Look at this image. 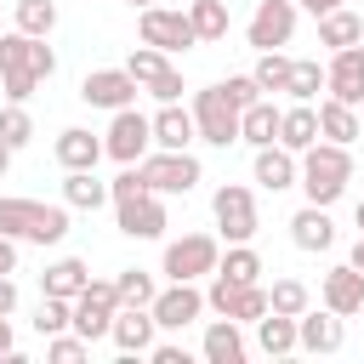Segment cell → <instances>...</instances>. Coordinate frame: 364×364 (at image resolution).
Returning a JSON list of instances; mask_svg holds the SVG:
<instances>
[{"instance_id":"6da1fadb","label":"cell","mask_w":364,"mask_h":364,"mask_svg":"<svg viewBox=\"0 0 364 364\" xmlns=\"http://www.w3.org/2000/svg\"><path fill=\"white\" fill-rule=\"evenodd\" d=\"M57 74V51L40 40V34H23V28H6L0 34V91L6 102H28L40 80Z\"/></svg>"},{"instance_id":"7a4b0ae2","label":"cell","mask_w":364,"mask_h":364,"mask_svg":"<svg viewBox=\"0 0 364 364\" xmlns=\"http://www.w3.org/2000/svg\"><path fill=\"white\" fill-rule=\"evenodd\" d=\"M347 182H353V154H347V142H313L307 154H301V176H296V188L307 193V205H336L341 193H347Z\"/></svg>"},{"instance_id":"3957f363","label":"cell","mask_w":364,"mask_h":364,"mask_svg":"<svg viewBox=\"0 0 364 364\" xmlns=\"http://www.w3.org/2000/svg\"><path fill=\"white\" fill-rule=\"evenodd\" d=\"M0 233L28 239V245H63V239H68V205H46V199H11V193H0Z\"/></svg>"},{"instance_id":"277c9868","label":"cell","mask_w":364,"mask_h":364,"mask_svg":"<svg viewBox=\"0 0 364 364\" xmlns=\"http://www.w3.org/2000/svg\"><path fill=\"white\" fill-rule=\"evenodd\" d=\"M239 114H245V108L222 91V80L205 85V91H193V125H199V142H210V148L239 142Z\"/></svg>"},{"instance_id":"5b68a950","label":"cell","mask_w":364,"mask_h":364,"mask_svg":"<svg viewBox=\"0 0 364 364\" xmlns=\"http://www.w3.org/2000/svg\"><path fill=\"white\" fill-rule=\"evenodd\" d=\"M210 210H216V233H222L228 245H250L256 228H262V216H256V193H250L245 182H222V188L210 193Z\"/></svg>"},{"instance_id":"8992f818","label":"cell","mask_w":364,"mask_h":364,"mask_svg":"<svg viewBox=\"0 0 364 364\" xmlns=\"http://www.w3.org/2000/svg\"><path fill=\"white\" fill-rule=\"evenodd\" d=\"M136 171L154 193H193L199 188V159L188 148H154V154L136 159Z\"/></svg>"},{"instance_id":"52a82bcc","label":"cell","mask_w":364,"mask_h":364,"mask_svg":"<svg viewBox=\"0 0 364 364\" xmlns=\"http://www.w3.org/2000/svg\"><path fill=\"white\" fill-rule=\"evenodd\" d=\"M125 68H131V80L148 91V97H159V102H176L188 85H182V68L171 63V51H159V46H142V51H131L125 57Z\"/></svg>"},{"instance_id":"ba28073f","label":"cell","mask_w":364,"mask_h":364,"mask_svg":"<svg viewBox=\"0 0 364 364\" xmlns=\"http://www.w3.org/2000/svg\"><path fill=\"white\" fill-rule=\"evenodd\" d=\"M222 262L216 233H182L165 245V279H210Z\"/></svg>"},{"instance_id":"9c48e42d","label":"cell","mask_w":364,"mask_h":364,"mask_svg":"<svg viewBox=\"0 0 364 364\" xmlns=\"http://www.w3.org/2000/svg\"><path fill=\"white\" fill-rule=\"evenodd\" d=\"M102 148H108V159H119V165H136V159L154 148V119H148V114H136V102H131V108H114Z\"/></svg>"},{"instance_id":"30bf717a","label":"cell","mask_w":364,"mask_h":364,"mask_svg":"<svg viewBox=\"0 0 364 364\" xmlns=\"http://www.w3.org/2000/svg\"><path fill=\"white\" fill-rule=\"evenodd\" d=\"M114 313H119L114 279H91V284L74 296V330H80L85 341H102V336L114 330Z\"/></svg>"},{"instance_id":"8fae6325","label":"cell","mask_w":364,"mask_h":364,"mask_svg":"<svg viewBox=\"0 0 364 364\" xmlns=\"http://www.w3.org/2000/svg\"><path fill=\"white\" fill-rule=\"evenodd\" d=\"M114 222H119L125 239H159V233H165V193L136 188V193L114 199Z\"/></svg>"},{"instance_id":"7c38bea8","label":"cell","mask_w":364,"mask_h":364,"mask_svg":"<svg viewBox=\"0 0 364 364\" xmlns=\"http://www.w3.org/2000/svg\"><path fill=\"white\" fill-rule=\"evenodd\" d=\"M296 0H256V11H250V23H245V40L256 46V51H279V46H290V34H296Z\"/></svg>"},{"instance_id":"4fadbf2b","label":"cell","mask_w":364,"mask_h":364,"mask_svg":"<svg viewBox=\"0 0 364 364\" xmlns=\"http://www.w3.org/2000/svg\"><path fill=\"white\" fill-rule=\"evenodd\" d=\"M136 28H142V46H159V51H188V46H199V34H193V23H188V11H165V6H142V17H136Z\"/></svg>"},{"instance_id":"5bb4252c","label":"cell","mask_w":364,"mask_h":364,"mask_svg":"<svg viewBox=\"0 0 364 364\" xmlns=\"http://www.w3.org/2000/svg\"><path fill=\"white\" fill-rule=\"evenodd\" d=\"M199 313H205V290H199V279H171V284L154 296V318H159V330H188Z\"/></svg>"},{"instance_id":"9a60e30c","label":"cell","mask_w":364,"mask_h":364,"mask_svg":"<svg viewBox=\"0 0 364 364\" xmlns=\"http://www.w3.org/2000/svg\"><path fill=\"white\" fill-rule=\"evenodd\" d=\"M324 97L364 108V46H341L324 63Z\"/></svg>"},{"instance_id":"2e32d148","label":"cell","mask_w":364,"mask_h":364,"mask_svg":"<svg viewBox=\"0 0 364 364\" xmlns=\"http://www.w3.org/2000/svg\"><path fill=\"white\" fill-rule=\"evenodd\" d=\"M136 91H142V85L131 80V68H91V74L80 80V97H85L91 108H108V114H114V108H131Z\"/></svg>"},{"instance_id":"e0dca14e","label":"cell","mask_w":364,"mask_h":364,"mask_svg":"<svg viewBox=\"0 0 364 364\" xmlns=\"http://www.w3.org/2000/svg\"><path fill=\"white\" fill-rule=\"evenodd\" d=\"M154 336H159V318H154V307H119V313H114V330H108V341H114L125 358L148 353V347H154Z\"/></svg>"},{"instance_id":"ac0fdd59","label":"cell","mask_w":364,"mask_h":364,"mask_svg":"<svg viewBox=\"0 0 364 364\" xmlns=\"http://www.w3.org/2000/svg\"><path fill=\"white\" fill-rule=\"evenodd\" d=\"M318 296H324V307H330V313H341V318L364 313V267H353V262L330 267V273H324V284H318Z\"/></svg>"},{"instance_id":"d6986e66","label":"cell","mask_w":364,"mask_h":364,"mask_svg":"<svg viewBox=\"0 0 364 364\" xmlns=\"http://www.w3.org/2000/svg\"><path fill=\"white\" fill-rule=\"evenodd\" d=\"M341 341H347L341 313H330V307L313 313V307H307V313L296 318V347H301V353H341Z\"/></svg>"},{"instance_id":"ffe728a7","label":"cell","mask_w":364,"mask_h":364,"mask_svg":"<svg viewBox=\"0 0 364 364\" xmlns=\"http://www.w3.org/2000/svg\"><path fill=\"white\" fill-rule=\"evenodd\" d=\"M296 176H301V154H290L284 142H267V148H256V182H262L267 193H284V188H296Z\"/></svg>"},{"instance_id":"44dd1931","label":"cell","mask_w":364,"mask_h":364,"mask_svg":"<svg viewBox=\"0 0 364 364\" xmlns=\"http://www.w3.org/2000/svg\"><path fill=\"white\" fill-rule=\"evenodd\" d=\"M108 148H102V136H91L85 125H68V131H57V165L63 171H97V159H102Z\"/></svg>"},{"instance_id":"7402d4cb","label":"cell","mask_w":364,"mask_h":364,"mask_svg":"<svg viewBox=\"0 0 364 364\" xmlns=\"http://www.w3.org/2000/svg\"><path fill=\"white\" fill-rule=\"evenodd\" d=\"M290 239L296 250H330L336 245V222H330V205H307L290 216Z\"/></svg>"},{"instance_id":"603a6c76","label":"cell","mask_w":364,"mask_h":364,"mask_svg":"<svg viewBox=\"0 0 364 364\" xmlns=\"http://www.w3.org/2000/svg\"><path fill=\"white\" fill-rule=\"evenodd\" d=\"M199 142V125H193V108H176V102H159L154 114V148H188Z\"/></svg>"},{"instance_id":"cb8c5ba5","label":"cell","mask_w":364,"mask_h":364,"mask_svg":"<svg viewBox=\"0 0 364 364\" xmlns=\"http://www.w3.org/2000/svg\"><path fill=\"white\" fill-rule=\"evenodd\" d=\"M245 353H250V347H245V336H239V318H222V313H216V318L205 324V358H210V364H245Z\"/></svg>"},{"instance_id":"d4e9b609","label":"cell","mask_w":364,"mask_h":364,"mask_svg":"<svg viewBox=\"0 0 364 364\" xmlns=\"http://www.w3.org/2000/svg\"><path fill=\"white\" fill-rule=\"evenodd\" d=\"M318 136H324V142H347V148H353V142L364 136V125H358V108H353V102H336V97H324V102H318Z\"/></svg>"},{"instance_id":"484cf974","label":"cell","mask_w":364,"mask_h":364,"mask_svg":"<svg viewBox=\"0 0 364 364\" xmlns=\"http://www.w3.org/2000/svg\"><path fill=\"white\" fill-rule=\"evenodd\" d=\"M279 142H284L290 154H307V148L318 142V108H313V102L284 108V114H279Z\"/></svg>"},{"instance_id":"4316f807","label":"cell","mask_w":364,"mask_h":364,"mask_svg":"<svg viewBox=\"0 0 364 364\" xmlns=\"http://www.w3.org/2000/svg\"><path fill=\"white\" fill-rule=\"evenodd\" d=\"M85 284H91V267H85L80 256H57V262L40 273V296H68V301H74Z\"/></svg>"},{"instance_id":"83f0119b","label":"cell","mask_w":364,"mask_h":364,"mask_svg":"<svg viewBox=\"0 0 364 364\" xmlns=\"http://www.w3.org/2000/svg\"><path fill=\"white\" fill-rule=\"evenodd\" d=\"M279 114H284V108H273L267 97H256V102L239 114V142H250V148H267V142H279Z\"/></svg>"},{"instance_id":"f1b7e54d","label":"cell","mask_w":364,"mask_h":364,"mask_svg":"<svg viewBox=\"0 0 364 364\" xmlns=\"http://www.w3.org/2000/svg\"><path fill=\"white\" fill-rule=\"evenodd\" d=\"M256 347H262L267 358H284V353H296V318L267 307V313L256 318Z\"/></svg>"},{"instance_id":"f546056e","label":"cell","mask_w":364,"mask_h":364,"mask_svg":"<svg viewBox=\"0 0 364 364\" xmlns=\"http://www.w3.org/2000/svg\"><path fill=\"white\" fill-rule=\"evenodd\" d=\"M318 46H330V51H341V46H364V23H358V11H347V6L324 11V17H318Z\"/></svg>"},{"instance_id":"4dcf8cb0","label":"cell","mask_w":364,"mask_h":364,"mask_svg":"<svg viewBox=\"0 0 364 364\" xmlns=\"http://www.w3.org/2000/svg\"><path fill=\"white\" fill-rule=\"evenodd\" d=\"M114 193H108V182H97V171H68L63 176V205L68 210H97V205H108Z\"/></svg>"},{"instance_id":"1f68e13d","label":"cell","mask_w":364,"mask_h":364,"mask_svg":"<svg viewBox=\"0 0 364 364\" xmlns=\"http://www.w3.org/2000/svg\"><path fill=\"white\" fill-rule=\"evenodd\" d=\"M188 23H193L199 46L228 40V6H222V0H188Z\"/></svg>"},{"instance_id":"d6a6232c","label":"cell","mask_w":364,"mask_h":364,"mask_svg":"<svg viewBox=\"0 0 364 364\" xmlns=\"http://www.w3.org/2000/svg\"><path fill=\"white\" fill-rule=\"evenodd\" d=\"M11 23H17L23 34H40V40H46V34L57 28V0H17V6H11Z\"/></svg>"},{"instance_id":"836d02e7","label":"cell","mask_w":364,"mask_h":364,"mask_svg":"<svg viewBox=\"0 0 364 364\" xmlns=\"http://www.w3.org/2000/svg\"><path fill=\"white\" fill-rule=\"evenodd\" d=\"M216 273H228L233 284H262V256L250 245H228V256L216 262Z\"/></svg>"},{"instance_id":"e575fe53","label":"cell","mask_w":364,"mask_h":364,"mask_svg":"<svg viewBox=\"0 0 364 364\" xmlns=\"http://www.w3.org/2000/svg\"><path fill=\"white\" fill-rule=\"evenodd\" d=\"M114 290H119V307H154V296H159L154 273H142V267H125L114 279Z\"/></svg>"},{"instance_id":"d590c367","label":"cell","mask_w":364,"mask_h":364,"mask_svg":"<svg viewBox=\"0 0 364 364\" xmlns=\"http://www.w3.org/2000/svg\"><path fill=\"white\" fill-rule=\"evenodd\" d=\"M267 307H273V313H290V318H301V313L313 307V290H307L301 279H273V290H267Z\"/></svg>"},{"instance_id":"8d00e7d4","label":"cell","mask_w":364,"mask_h":364,"mask_svg":"<svg viewBox=\"0 0 364 364\" xmlns=\"http://www.w3.org/2000/svg\"><path fill=\"white\" fill-rule=\"evenodd\" d=\"M290 68H296V57H284V51H262L250 74H256L262 91H290Z\"/></svg>"},{"instance_id":"74e56055","label":"cell","mask_w":364,"mask_h":364,"mask_svg":"<svg viewBox=\"0 0 364 364\" xmlns=\"http://www.w3.org/2000/svg\"><path fill=\"white\" fill-rule=\"evenodd\" d=\"M34 330H40V336H63V330H74V301H68V296H40Z\"/></svg>"},{"instance_id":"f35d334b","label":"cell","mask_w":364,"mask_h":364,"mask_svg":"<svg viewBox=\"0 0 364 364\" xmlns=\"http://www.w3.org/2000/svg\"><path fill=\"white\" fill-rule=\"evenodd\" d=\"M324 91V68H318V57H296V68H290V97L296 102H313Z\"/></svg>"},{"instance_id":"ab89813d","label":"cell","mask_w":364,"mask_h":364,"mask_svg":"<svg viewBox=\"0 0 364 364\" xmlns=\"http://www.w3.org/2000/svg\"><path fill=\"white\" fill-rule=\"evenodd\" d=\"M0 142H11V148H28L34 142V119H28L23 102H6L0 108Z\"/></svg>"},{"instance_id":"60d3db41","label":"cell","mask_w":364,"mask_h":364,"mask_svg":"<svg viewBox=\"0 0 364 364\" xmlns=\"http://www.w3.org/2000/svg\"><path fill=\"white\" fill-rule=\"evenodd\" d=\"M239 296H245V284H233L228 273H210V284H205V307H210V313H222V318H233V307H239Z\"/></svg>"},{"instance_id":"b9f144b4","label":"cell","mask_w":364,"mask_h":364,"mask_svg":"<svg viewBox=\"0 0 364 364\" xmlns=\"http://www.w3.org/2000/svg\"><path fill=\"white\" fill-rule=\"evenodd\" d=\"M46 358H51V364H80V358H91V341H85L80 330H74V336H68V330H63V336H46Z\"/></svg>"},{"instance_id":"7bdbcfd3","label":"cell","mask_w":364,"mask_h":364,"mask_svg":"<svg viewBox=\"0 0 364 364\" xmlns=\"http://www.w3.org/2000/svg\"><path fill=\"white\" fill-rule=\"evenodd\" d=\"M262 313H267V290H262V284H245V296H239L233 318H239V324H256Z\"/></svg>"},{"instance_id":"ee69618b","label":"cell","mask_w":364,"mask_h":364,"mask_svg":"<svg viewBox=\"0 0 364 364\" xmlns=\"http://www.w3.org/2000/svg\"><path fill=\"white\" fill-rule=\"evenodd\" d=\"M222 91H228V97H233L239 108H250V102L262 97V85H256V74H228V80H222Z\"/></svg>"},{"instance_id":"f6af8a7d","label":"cell","mask_w":364,"mask_h":364,"mask_svg":"<svg viewBox=\"0 0 364 364\" xmlns=\"http://www.w3.org/2000/svg\"><path fill=\"white\" fill-rule=\"evenodd\" d=\"M148 358H154V364H188V353H182L176 341H154V347H148Z\"/></svg>"},{"instance_id":"bcb514c9","label":"cell","mask_w":364,"mask_h":364,"mask_svg":"<svg viewBox=\"0 0 364 364\" xmlns=\"http://www.w3.org/2000/svg\"><path fill=\"white\" fill-rule=\"evenodd\" d=\"M17 313V284H11V273H0V318H11Z\"/></svg>"},{"instance_id":"7dc6e473","label":"cell","mask_w":364,"mask_h":364,"mask_svg":"<svg viewBox=\"0 0 364 364\" xmlns=\"http://www.w3.org/2000/svg\"><path fill=\"white\" fill-rule=\"evenodd\" d=\"M0 273H17V239L0 233Z\"/></svg>"},{"instance_id":"c3c4849f","label":"cell","mask_w":364,"mask_h":364,"mask_svg":"<svg viewBox=\"0 0 364 364\" xmlns=\"http://www.w3.org/2000/svg\"><path fill=\"white\" fill-rule=\"evenodd\" d=\"M0 358H17V336H11V318H0Z\"/></svg>"},{"instance_id":"681fc988","label":"cell","mask_w":364,"mask_h":364,"mask_svg":"<svg viewBox=\"0 0 364 364\" xmlns=\"http://www.w3.org/2000/svg\"><path fill=\"white\" fill-rule=\"evenodd\" d=\"M301 11H313V17H324V11H336V6H347V0H296Z\"/></svg>"},{"instance_id":"f907efd6","label":"cell","mask_w":364,"mask_h":364,"mask_svg":"<svg viewBox=\"0 0 364 364\" xmlns=\"http://www.w3.org/2000/svg\"><path fill=\"white\" fill-rule=\"evenodd\" d=\"M11 154H17V148H11V142H0V176L11 171Z\"/></svg>"},{"instance_id":"816d5d0a","label":"cell","mask_w":364,"mask_h":364,"mask_svg":"<svg viewBox=\"0 0 364 364\" xmlns=\"http://www.w3.org/2000/svg\"><path fill=\"white\" fill-rule=\"evenodd\" d=\"M353 267H364V233H358V245H353Z\"/></svg>"},{"instance_id":"f5cc1de1","label":"cell","mask_w":364,"mask_h":364,"mask_svg":"<svg viewBox=\"0 0 364 364\" xmlns=\"http://www.w3.org/2000/svg\"><path fill=\"white\" fill-rule=\"evenodd\" d=\"M125 6H136V11H142V6H154V0H125Z\"/></svg>"},{"instance_id":"db71d44e","label":"cell","mask_w":364,"mask_h":364,"mask_svg":"<svg viewBox=\"0 0 364 364\" xmlns=\"http://www.w3.org/2000/svg\"><path fill=\"white\" fill-rule=\"evenodd\" d=\"M358 228H364V199H358Z\"/></svg>"},{"instance_id":"11a10c76","label":"cell","mask_w":364,"mask_h":364,"mask_svg":"<svg viewBox=\"0 0 364 364\" xmlns=\"http://www.w3.org/2000/svg\"><path fill=\"white\" fill-rule=\"evenodd\" d=\"M358 125H364V108H358Z\"/></svg>"},{"instance_id":"9f6ffc18","label":"cell","mask_w":364,"mask_h":364,"mask_svg":"<svg viewBox=\"0 0 364 364\" xmlns=\"http://www.w3.org/2000/svg\"><path fill=\"white\" fill-rule=\"evenodd\" d=\"M0 34H6V17H0Z\"/></svg>"}]
</instances>
